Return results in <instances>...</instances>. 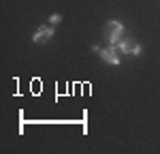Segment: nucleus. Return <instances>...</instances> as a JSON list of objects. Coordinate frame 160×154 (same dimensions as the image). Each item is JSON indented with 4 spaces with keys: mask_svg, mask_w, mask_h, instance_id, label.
<instances>
[{
    "mask_svg": "<svg viewBox=\"0 0 160 154\" xmlns=\"http://www.w3.org/2000/svg\"><path fill=\"white\" fill-rule=\"evenodd\" d=\"M102 34H105V38H107L109 45H118V43L122 41V34H124L122 22H118V19L107 22V24H105V30H102Z\"/></svg>",
    "mask_w": 160,
    "mask_h": 154,
    "instance_id": "1",
    "label": "nucleus"
},
{
    "mask_svg": "<svg viewBox=\"0 0 160 154\" xmlns=\"http://www.w3.org/2000/svg\"><path fill=\"white\" fill-rule=\"evenodd\" d=\"M49 22H51V26L60 24V22H62V15H60V13H53V15H51V17H49Z\"/></svg>",
    "mask_w": 160,
    "mask_h": 154,
    "instance_id": "5",
    "label": "nucleus"
},
{
    "mask_svg": "<svg viewBox=\"0 0 160 154\" xmlns=\"http://www.w3.org/2000/svg\"><path fill=\"white\" fill-rule=\"evenodd\" d=\"M118 45H109V47H105V49H100V58H102V62L107 64H113V66H118L120 64V56H118Z\"/></svg>",
    "mask_w": 160,
    "mask_h": 154,
    "instance_id": "3",
    "label": "nucleus"
},
{
    "mask_svg": "<svg viewBox=\"0 0 160 154\" xmlns=\"http://www.w3.org/2000/svg\"><path fill=\"white\" fill-rule=\"evenodd\" d=\"M53 32H56V28H53V26H41V28H37V32L32 34V41H34L37 45L47 43V41L53 37Z\"/></svg>",
    "mask_w": 160,
    "mask_h": 154,
    "instance_id": "4",
    "label": "nucleus"
},
{
    "mask_svg": "<svg viewBox=\"0 0 160 154\" xmlns=\"http://www.w3.org/2000/svg\"><path fill=\"white\" fill-rule=\"evenodd\" d=\"M118 47L122 49V54H128V56H139V54H141V45H139V41H135L132 37L120 41Z\"/></svg>",
    "mask_w": 160,
    "mask_h": 154,
    "instance_id": "2",
    "label": "nucleus"
}]
</instances>
